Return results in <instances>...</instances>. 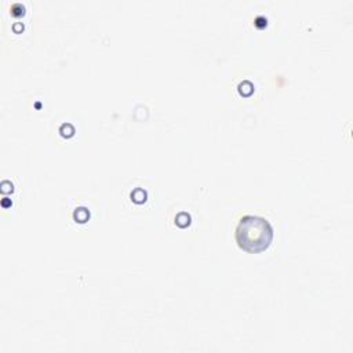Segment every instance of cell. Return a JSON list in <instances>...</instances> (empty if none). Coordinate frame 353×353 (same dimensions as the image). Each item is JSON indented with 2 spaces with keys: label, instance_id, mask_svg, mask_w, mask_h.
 <instances>
[{
  "label": "cell",
  "instance_id": "cell-1",
  "mask_svg": "<svg viewBox=\"0 0 353 353\" xmlns=\"http://www.w3.org/2000/svg\"><path fill=\"white\" fill-rule=\"evenodd\" d=\"M273 239V228L268 219L258 215H244L236 228V240L240 248L248 252L266 250Z\"/></svg>",
  "mask_w": 353,
  "mask_h": 353
}]
</instances>
